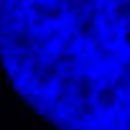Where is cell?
Segmentation results:
<instances>
[{
	"label": "cell",
	"instance_id": "cell-1",
	"mask_svg": "<svg viewBox=\"0 0 130 130\" xmlns=\"http://www.w3.org/2000/svg\"><path fill=\"white\" fill-rule=\"evenodd\" d=\"M0 67L54 130H130V0H0Z\"/></svg>",
	"mask_w": 130,
	"mask_h": 130
}]
</instances>
